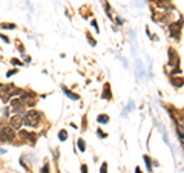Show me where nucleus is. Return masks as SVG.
Here are the masks:
<instances>
[{
  "label": "nucleus",
  "mask_w": 184,
  "mask_h": 173,
  "mask_svg": "<svg viewBox=\"0 0 184 173\" xmlns=\"http://www.w3.org/2000/svg\"><path fill=\"white\" fill-rule=\"evenodd\" d=\"M42 112H38V110H28L25 113L23 116V121H25V126H28V127H38L42 123Z\"/></svg>",
  "instance_id": "nucleus-1"
},
{
  "label": "nucleus",
  "mask_w": 184,
  "mask_h": 173,
  "mask_svg": "<svg viewBox=\"0 0 184 173\" xmlns=\"http://www.w3.org/2000/svg\"><path fill=\"white\" fill-rule=\"evenodd\" d=\"M23 92L22 90H19L14 84H8V86H3L2 87V90H0V97H2V100L6 103V101H9L12 97H16V95H22Z\"/></svg>",
  "instance_id": "nucleus-2"
},
{
  "label": "nucleus",
  "mask_w": 184,
  "mask_h": 173,
  "mask_svg": "<svg viewBox=\"0 0 184 173\" xmlns=\"http://www.w3.org/2000/svg\"><path fill=\"white\" fill-rule=\"evenodd\" d=\"M181 29H183V20L180 22H174L169 25V34L174 40H180V35H181Z\"/></svg>",
  "instance_id": "nucleus-3"
},
{
  "label": "nucleus",
  "mask_w": 184,
  "mask_h": 173,
  "mask_svg": "<svg viewBox=\"0 0 184 173\" xmlns=\"http://www.w3.org/2000/svg\"><path fill=\"white\" fill-rule=\"evenodd\" d=\"M167 57H169V61H167L169 66H172L174 69H175V68H180V55H178V52H177L174 48H169Z\"/></svg>",
  "instance_id": "nucleus-4"
},
{
  "label": "nucleus",
  "mask_w": 184,
  "mask_h": 173,
  "mask_svg": "<svg viewBox=\"0 0 184 173\" xmlns=\"http://www.w3.org/2000/svg\"><path fill=\"white\" fill-rule=\"evenodd\" d=\"M0 136H2V139H5V141H14L16 132L11 126H3V127H0Z\"/></svg>",
  "instance_id": "nucleus-5"
},
{
  "label": "nucleus",
  "mask_w": 184,
  "mask_h": 173,
  "mask_svg": "<svg viewBox=\"0 0 184 173\" xmlns=\"http://www.w3.org/2000/svg\"><path fill=\"white\" fill-rule=\"evenodd\" d=\"M25 124V121H23V116L22 115H14L11 119H9V126L12 127V129H20L22 126Z\"/></svg>",
  "instance_id": "nucleus-6"
},
{
  "label": "nucleus",
  "mask_w": 184,
  "mask_h": 173,
  "mask_svg": "<svg viewBox=\"0 0 184 173\" xmlns=\"http://www.w3.org/2000/svg\"><path fill=\"white\" fill-rule=\"evenodd\" d=\"M19 135H20V138H23L25 141H28V142H31V144H34V142L37 141V135H35V133H32V132L20 130V132H19Z\"/></svg>",
  "instance_id": "nucleus-7"
},
{
  "label": "nucleus",
  "mask_w": 184,
  "mask_h": 173,
  "mask_svg": "<svg viewBox=\"0 0 184 173\" xmlns=\"http://www.w3.org/2000/svg\"><path fill=\"white\" fill-rule=\"evenodd\" d=\"M170 84H172L174 87H183V84H184V78H181V77H170Z\"/></svg>",
  "instance_id": "nucleus-8"
},
{
  "label": "nucleus",
  "mask_w": 184,
  "mask_h": 173,
  "mask_svg": "<svg viewBox=\"0 0 184 173\" xmlns=\"http://www.w3.org/2000/svg\"><path fill=\"white\" fill-rule=\"evenodd\" d=\"M155 3L158 8H174L172 6V0H155Z\"/></svg>",
  "instance_id": "nucleus-9"
},
{
  "label": "nucleus",
  "mask_w": 184,
  "mask_h": 173,
  "mask_svg": "<svg viewBox=\"0 0 184 173\" xmlns=\"http://www.w3.org/2000/svg\"><path fill=\"white\" fill-rule=\"evenodd\" d=\"M103 98H104V100H112V92H111V84H109V83L104 84V89H103Z\"/></svg>",
  "instance_id": "nucleus-10"
},
{
  "label": "nucleus",
  "mask_w": 184,
  "mask_h": 173,
  "mask_svg": "<svg viewBox=\"0 0 184 173\" xmlns=\"http://www.w3.org/2000/svg\"><path fill=\"white\" fill-rule=\"evenodd\" d=\"M63 92H64V94H66L69 98H72V100H80V97H78L77 94H74V92L68 90V87H63Z\"/></svg>",
  "instance_id": "nucleus-11"
},
{
  "label": "nucleus",
  "mask_w": 184,
  "mask_h": 173,
  "mask_svg": "<svg viewBox=\"0 0 184 173\" xmlns=\"http://www.w3.org/2000/svg\"><path fill=\"white\" fill-rule=\"evenodd\" d=\"M77 145H78V149H80V152H85L86 150V144H85V139L83 138H78L77 139Z\"/></svg>",
  "instance_id": "nucleus-12"
},
{
  "label": "nucleus",
  "mask_w": 184,
  "mask_h": 173,
  "mask_svg": "<svg viewBox=\"0 0 184 173\" xmlns=\"http://www.w3.org/2000/svg\"><path fill=\"white\" fill-rule=\"evenodd\" d=\"M177 133H178V136L181 139H184V127L181 124H177Z\"/></svg>",
  "instance_id": "nucleus-13"
},
{
  "label": "nucleus",
  "mask_w": 184,
  "mask_h": 173,
  "mask_svg": "<svg viewBox=\"0 0 184 173\" xmlns=\"http://www.w3.org/2000/svg\"><path fill=\"white\" fill-rule=\"evenodd\" d=\"M97 121L98 123H109V116L108 115H98L97 116Z\"/></svg>",
  "instance_id": "nucleus-14"
},
{
  "label": "nucleus",
  "mask_w": 184,
  "mask_h": 173,
  "mask_svg": "<svg viewBox=\"0 0 184 173\" xmlns=\"http://www.w3.org/2000/svg\"><path fill=\"white\" fill-rule=\"evenodd\" d=\"M58 138H60V141H66L68 139V132L66 130H60L58 132Z\"/></svg>",
  "instance_id": "nucleus-15"
},
{
  "label": "nucleus",
  "mask_w": 184,
  "mask_h": 173,
  "mask_svg": "<svg viewBox=\"0 0 184 173\" xmlns=\"http://www.w3.org/2000/svg\"><path fill=\"white\" fill-rule=\"evenodd\" d=\"M103 2H104V8H106V11H108V17H109V19H112V17H114V14H112V9H111L109 3L106 2V0H103Z\"/></svg>",
  "instance_id": "nucleus-16"
},
{
  "label": "nucleus",
  "mask_w": 184,
  "mask_h": 173,
  "mask_svg": "<svg viewBox=\"0 0 184 173\" xmlns=\"http://www.w3.org/2000/svg\"><path fill=\"white\" fill-rule=\"evenodd\" d=\"M0 28H3V29H14L16 25L14 23H2V25H0Z\"/></svg>",
  "instance_id": "nucleus-17"
},
{
  "label": "nucleus",
  "mask_w": 184,
  "mask_h": 173,
  "mask_svg": "<svg viewBox=\"0 0 184 173\" xmlns=\"http://www.w3.org/2000/svg\"><path fill=\"white\" fill-rule=\"evenodd\" d=\"M144 161H146V166H147V169L149 170H152V159L146 155V156H144Z\"/></svg>",
  "instance_id": "nucleus-18"
},
{
  "label": "nucleus",
  "mask_w": 184,
  "mask_h": 173,
  "mask_svg": "<svg viewBox=\"0 0 184 173\" xmlns=\"http://www.w3.org/2000/svg\"><path fill=\"white\" fill-rule=\"evenodd\" d=\"M100 173H108V164L106 163H103L101 167H100Z\"/></svg>",
  "instance_id": "nucleus-19"
},
{
  "label": "nucleus",
  "mask_w": 184,
  "mask_h": 173,
  "mask_svg": "<svg viewBox=\"0 0 184 173\" xmlns=\"http://www.w3.org/2000/svg\"><path fill=\"white\" fill-rule=\"evenodd\" d=\"M11 64H14V66H22L23 63H22L20 60H17V58H12V60H11Z\"/></svg>",
  "instance_id": "nucleus-20"
},
{
  "label": "nucleus",
  "mask_w": 184,
  "mask_h": 173,
  "mask_svg": "<svg viewBox=\"0 0 184 173\" xmlns=\"http://www.w3.org/2000/svg\"><path fill=\"white\" fill-rule=\"evenodd\" d=\"M97 135H98L100 138H106V136H108V133H104V132H103L101 129H98V130H97Z\"/></svg>",
  "instance_id": "nucleus-21"
},
{
  "label": "nucleus",
  "mask_w": 184,
  "mask_h": 173,
  "mask_svg": "<svg viewBox=\"0 0 184 173\" xmlns=\"http://www.w3.org/2000/svg\"><path fill=\"white\" fill-rule=\"evenodd\" d=\"M42 173H49V164H45V166H43Z\"/></svg>",
  "instance_id": "nucleus-22"
},
{
  "label": "nucleus",
  "mask_w": 184,
  "mask_h": 173,
  "mask_svg": "<svg viewBox=\"0 0 184 173\" xmlns=\"http://www.w3.org/2000/svg\"><path fill=\"white\" fill-rule=\"evenodd\" d=\"M86 35H88V38H89V43H91V45H92V46H95V40H92V37H91V34H89V32H88V34H86Z\"/></svg>",
  "instance_id": "nucleus-23"
},
{
  "label": "nucleus",
  "mask_w": 184,
  "mask_h": 173,
  "mask_svg": "<svg viewBox=\"0 0 184 173\" xmlns=\"http://www.w3.org/2000/svg\"><path fill=\"white\" fill-rule=\"evenodd\" d=\"M82 173H88V166H86V164L82 166Z\"/></svg>",
  "instance_id": "nucleus-24"
},
{
  "label": "nucleus",
  "mask_w": 184,
  "mask_h": 173,
  "mask_svg": "<svg viewBox=\"0 0 184 173\" xmlns=\"http://www.w3.org/2000/svg\"><path fill=\"white\" fill-rule=\"evenodd\" d=\"M0 38L3 40V42H6V43H9V38L6 37V35H0Z\"/></svg>",
  "instance_id": "nucleus-25"
},
{
  "label": "nucleus",
  "mask_w": 184,
  "mask_h": 173,
  "mask_svg": "<svg viewBox=\"0 0 184 173\" xmlns=\"http://www.w3.org/2000/svg\"><path fill=\"white\" fill-rule=\"evenodd\" d=\"M16 72H17V71H16V69H12V71H9V72H8V74H6V77H11V75H14V74H16Z\"/></svg>",
  "instance_id": "nucleus-26"
},
{
  "label": "nucleus",
  "mask_w": 184,
  "mask_h": 173,
  "mask_svg": "<svg viewBox=\"0 0 184 173\" xmlns=\"http://www.w3.org/2000/svg\"><path fill=\"white\" fill-rule=\"evenodd\" d=\"M92 26L95 28V31H98V26H97V22L95 20H92Z\"/></svg>",
  "instance_id": "nucleus-27"
},
{
  "label": "nucleus",
  "mask_w": 184,
  "mask_h": 173,
  "mask_svg": "<svg viewBox=\"0 0 184 173\" xmlns=\"http://www.w3.org/2000/svg\"><path fill=\"white\" fill-rule=\"evenodd\" d=\"M135 173H143V172H141V169H140V167H135Z\"/></svg>",
  "instance_id": "nucleus-28"
},
{
  "label": "nucleus",
  "mask_w": 184,
  "mask_h": 173,
  "mask_svg": "<svg viewBox=\"0 0 184 173\" xmlns=\"http://www.w3.org/2000/svg\"><path fill=\"white\" fill-rule=\"evenodd\" d=\"M2 87H3V86H2V84H0V90H2Z\"/></svg>",
  "instance_id": "nucleus-29"
},
{
  "label": "nucleus",
  "mask_w": 184,
  "mask_h": 173,
  "mask_svg": "<svg viewBox=\"0 0 184 173\" xmlns=\"http://www.w3.org/2000/svg\"><path fill=\"white\" fill-rule=\"evenodd\" d=\"M183 149H184V142H183Z\"/></svg>",
  "instance_id": "nucleus-30"
}]
</instances>
